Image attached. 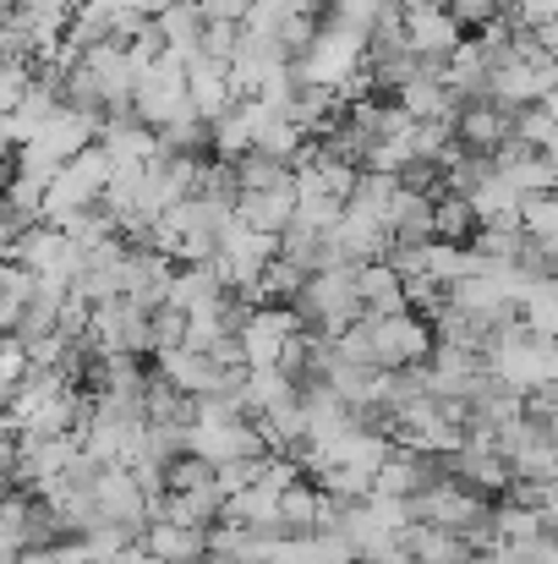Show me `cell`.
<instances>
[{"label":"cell","instance_id":"5","mask_svg":"<svg viewBox=\"0 0 558 564\" xmlns=\"http://www.w3.org/2000/svg\"><path fill=\"white\" fill-rule=\"evenodd\" d=\"M455 138L471 149V154H493L504 138H515V105L482 94V99H466L460 116H455Z\"/></svg>","mask_w":558,"mask_h":564},{"label":"cell","instance_id":"15","mask_svg":"<svg viewBox=\"0 0 558 564\" xmlns=\"http://www.w3.org/2000/svg\"><path fill=\"white\" fill-rule=\"evenodd\" d=\"M160 373L171 378L176 389H186V394H214V389H219V378H225V368H219L208 351L176 346V351H160Z\"/></svg>","mask_w":558,"mask_h":564},{"label":"cell","instance_id":"18","mask_svg":"<svg viewBox=\"0 0 558 564\" xmlns=\"http://www.w3.org/2000/svg\"><path fill=\"white\" fill-rule=\"evenodd\" d=\"M225 291H230V285L219 280L214 258H208V263H186V269H176V280H171V307H182V313H203V307H214Z\"/></svg>","mask_w":558,"mask_h":564},{"label":"cell","instance_id":"2","mask_svg":"<svg viewBox=\"0 0 558 564\" xmlns=\"http://www.w3.org/2000/svg\"><path fill=\"white\" fill-rule=\"evenodd\" d=\"M274 252H280V236H263V230H252V225H241V219L230 214L225 230H219L214 269H219V280H225L230 291H252L258 274H263V263H269Z\"/></svg>","mask_w":558,"mask_h":564},{"label":"cell","instance_id":"22","mask_svg":"<svg viewBox=\"0 0 558 564\" xmlns=\"http://www.w3.org/2000/svg\"><path fill=\"white\" fill-rule=\"evenodd\" d=\"M466 197H471V208H477V225H510V219H521V192L510 187L499 171H488Z\"/></svg>","mask_w":558,"mask_h":564},{"label":"cell","instance_id":"14","mask_svg":"<svg viewBox=\"0 0 558 564\" xmlns=\"http://www.w3.org/2000/svg\"><path fill=\"white\" fill-rule=\"evenodd\" d=\"M236 219L263 230V236H280L291 219H296V187H274V192H241L236 197Z\"/></svg>","mask_w":558,"mask_h":564},{"label":"cell","instance_id":"17","mask_svg":"<svg viewBox=\"0 0 558 564\" xmlns=\"http://www.w3.org/2000/svg\"><path fill=\"white\" fill-rule=\"evenodd\" d=\"M219 521H230V527H252V532H280V494L263 488V482H252V488H241V494L225 499ZM280 538H285V532H280Z\"/></svg>","mask_w":558,"mask_h":564},{"label":"cell","instance_id":"38","mask_svg":"<svg viewBox=\"0 0 558 564\" xmlns=\"http://www.w3.org/2000/svg\"><path fill=\"white\" fill-rule=\"evenodd\" d=\"M537 39H543V50H548V55L558 61V17H554V22H543V28H537Z\"/></svg>","mask_w":558,"mask_h":564},{"label":"cell","instance_id":"19","mask_svg":"<svg viewBox=\"0 0 558 564\" xmlns=\"http://www.w3.org/2000/svg\"><path fill=\"white\" fill-rule=\"evenodd\" d=\"M230 165H236V182H241V192L296 187V165H291V160H280V154H269V149H247V154H236Z\"/></svg>","mask_w":558,"mask_h":564},{"label":"cell","instance_id":"3","mask_svg":"<svg viewBox=\"0 0 558 564\" xmlns=\"http://www.w3.org/2000/svg\"><path fill=\"white\" fill-rule=\"evenodd\" d=\"M433 324L422 318V313H383V318H372V362L378 368H416V362H427L433 357Z\"/></svg>","mask_w":558,"mask_h":564},{"label":"cell","instance_id":"35","mask_svg":"<svg viewBox=\"0 0 558 564\" xmlns=\"http://www.w3.org/2000/svg\"><path fill=\"white\" fill-rule=\"evenodd\" d=\"M504 11H510V22H521V28H543V22L558 17V0H510Z\"/></svg>","mask_w":558,"mask_h":564},{"label":"cell","instance_id":"26","mask_svg":"<svg viewBox=\"0 0 558 564\" xmlns=\"http://www.w3.org/2000/svg\"><path fill=\"white\" fill-rule=\"evenodd\" d=\"M394 197H400V176H389V171H368V165H362V171H357V187H351V197H346V203L389 225Z\"/></svg>","mask_w":558,"mask_h":564},{"label":"cell","instance_id":"30","mask_svg":"<svg viewBox=\"0 0 558 564\" xmlns=\"http://www.w3.org/2000/svg\"><path fill=\"white\" fill-rule=\"evenodd\" d=\"M197 55H208V61L230 66V61L241 55V22H208V28H203V39H197Z\"/></svg>","mask_w":558,"mask_h":564},{"label":"cell","instance_id":"13","mask_svg":"<svg viewBox=\"0 0 558 564\" xmlns=\"http://www.w3.org/2000/svg\"><path fill=\"white\" fill-rule=\"evenodd\" d=\"M357 296H362V313L368 318H383V313H405L411 302H405V280L383 263V258H372V263H357Z\"/></svg>","mask_w":558,"mask_h":564},{"label":"cell","instance_id":"34","mask_svg":"<svg viewBox=\"0 0 558 564\" xmlns=\"http://www.w3.org/2000/svg\"><path fill=\"white\" fill-rule=\"evenodd\" d=\"M389 11V0H329V17L357 28V33H372V22Z\"/></svg>","mask_w":558,"mask_h":564},{"label":"cell","instance_id":"25","mask_svg":"<svg viewBox=\"0 0 558 564\" xmlns=\"http://www.w3.org/2000/svg\"><path fill=\"white\" fill-rule=\"evenodd\" d=\"M318 505H324V488H313V482H291V488L280 494V532H285V538L318 532Z\"/></svg>","mask_w":558,"mask_h":564},{"label":"cell","instance_id":"28","mask_svg":"<svg viewBox=\"0 0 558 564\" xmlns=\"http://www.w3.org/2000/svg\"><path fill=\"white\" fill-rule=\"evenodd\" d=\"M160 149H171V154H197V160H203V154L214 149V127H208L203 116L186 110V116H176V121L160 127Z\"/></svg>","mask_w":558,"mask_h":564},{"label":"cell","instance_id":"20","mask_svg":"<svg viewBox=\"0 0 558 564\" xmlns=\"http://www.w3.org/2000/svg\"><path fill=\"white\" fill-rule=\"evenodd\" d=\"M433 197L438 192L400 187L394 208H389V241H433Z\"/></svg>","mask_w":558,"mask_h":564},{"label":"cell","instance_id":"11","mask_svg":"<svg viewBox=\"0 0 558 564\" xmlns=\"http://www.w3.org/2000/svg\"><path fill=\"white\" fill-rule=\"evenodd\" d=\"M400 549L416 564H466L477 554L460 532H444V527H427V521H411V527L400 532Z\"/></svg>","mask_w":558,"mask_h":564},{"label":"cell","instance_id":"29","mask_svg":"<svg viewBox=\"0 0 558 564\" xmlns=\"http://www.w3.org/2000/svg\"><path fill=\"white\" fill-rule=\"evenodd\" d=\"M548 532V516L537 505H515V499H499V543H526Z\"/></svg>","mask_w":558,"mask_h":564},{"label":"cell","instance_id":"36","mask_svg":"<svg viewBox=\"0 0 558 564\" xmlns=\"http://www.w3.org/2000/svg\"><path fill=\"white\" fill-rule=\"evenodd\" d=\"M197 6L208 22H247V11H252V0H197Z\"/></svg>","mask_w":558,"mask_h":564},{"label":"cell","instance_id":"7","mask_svg":"<svg viewBox=\"0 0 558 564\" xmlns=\"http://www.w3.org/2000/svg\"><path fill=\"white\" fill-rule=\"evenodd\" d=\"M94 143H105V154H110L116 165H143V160L160 149V127H149L132 105H121V110H105Z\"/></svg>","mask_w":558,"mask_h":564},{"label":"cell","instance_id":"10","mask_svg":"<svg viewBox=\"0 0 558 564\" xmlns=\"http://www.w3.org/2000/svg\"><path fill=\"white\" fill-rule=\"evenodd\" d=\"M160 564H197L208 560V527H192V521H171V516H154L138 538Z\"/></svg>","mask_w":558,"mask_h":564},{"label":"cell","instance_id":"32","mask_svg":"<svg viewBox=\"0 0 558 564\" xmlns=\"http://www.w3.org/2000/svg\"><path fill=\"white\" fill-rule=\"evenodd\" d=\"M149 324H154V357H160V351H176V346H186L192 318H186L182 307H171V302H165V307H154V313H149Z\"/></svg>","mask_w":558,"mask_h":564},{"label":"cell","instance_id":"8","mask_svg":"<svg viewBox=\"0 0 558 564\" xmlns=\"http://www.w3.org/2000/svg\"><path fill=\"white\" fill-rule=\"evenodd\" d=\"M444 466H449L455 482H466V488H477V494H488V499H504V488H510V477H515L510 455H499V449H477V444L449 449Z\"/></svg>","mask_w":558,"mask_h":564},{"label":"cell","instance_id":"37","mask_svg":"<svg viewBox=\"0 0 558 564\" xmlns=\"http://www.w3.org/2000/svg\"><path fill=\"white\" fill-rule=\"evenodd\" d=\"M116 564H160V560H154V554H149L143 543H127V549L116 554Z\"/></svg>","mask_w":558,"mask_h":564},{"label":"cell","instance_id":"6","mask_svg":"<svg viewBox=\"0 0 558 564\" xmlns=\"http://www.w3.org/2000/svg\"><path fill=\"white\" fill-rule=\"evenodd\" d=\"M405 44L422 55V61H449L460 44H466V22L449 11V6H422V11H405Z\"/></svg>","mask_w":558,"mask_h":564},{"label":"cell","instance_id":"23","mask_svg":"<svg viewBox=\"0 0 558 564\" xmlns=\"http://www.w3.org/2000/svg\"><path fill=\"white\" fill-rule=\"evenodd\" d=\"M433 236H438V241H471V236H477V208H471L466 192L444 187L433 197Z\"/></svg>","mask_w":558,"mask_h":564},{"label":"cell","instance_id":"39","mask_svg":"<svg viewBox=\"0 0 558 564\" xmlns=\"http://www.w3.org/2000/svg\"><path fill=\"white\" fill-rule=\"evenodd\" d=\"M394 11H422V6H433V0H389Z\"/></svg>","mask_w":558,"mask_h":564},{"label":"cell","instance_id":"4","mask_svg":"<svg viewBox=\"0 0 558 564\" xmlns=\"http://www.w3.org/2000/svg\"><path fill=\"white\" fill-rule=\"evenodd\" d=\"M444 477H449L444 455H433V449H411V444H394V449H389V460H383V466H378V477H372V494L416 499V494L438 488Z\"/></svg>","mask_w":558,"mask_h":564},{"label":"cell","instance_id":"31","mask_svg":"<svg viewBox=\"0 0 558 564\" xmlns=\"http://www.w3.org/2000/svg\"><path fill=\"white\" fill-rule=\"evenodd\" d=\"M33 77H39L33 61H0V116H11V110L28 99Z\"/></svg>","mask_w":558,"mask_h":564},{"label":"cell","instance_id":"1","mask_svg":"<svg viewBox=\"0 0 558 564\" xmlns=\"http://www.w3.org/2000/svg\"><path fill=\"white\" fill-rule=\"evenodd\" d=\"M296 318L302 329H318V335H340L346 324L362 318V296H357V269L351 263H335L324 274H307V285L296 291Z\"/></svg>","mask_w":558,"mask_h":564},{"label":"cell","instance_id":"24","mask_svg":"<svg viewBox=\"0 0 558 564\" xmlns=\"http://www.w3.org/2000/svg\"><path fill=\"white\" fill-rule=\"evenodd\" d=\"M160 22V33H165V44L182 55V61H192L197 55V39H203V28H208V17H203V6L197 0H176L165 17H154Z\"/></svg>","mask_w":558,"mask_h":564},{"label":"cell","instance_id":"16","mask_svg":"<svg viewBox=\"0 0 558 564\" xmlns=\"http://www.w3.org/2000/svg\"><path fill=\"white\" fill-rule=\"evenodd\" d=\"M444 83H449L460 99H482V94L493 88V55H488L477 39H466V44L444 61Z\"/></svg>","mask_w":558,"mask_h":564},{"label":"cell","instance_id":"12","mask_svg":"<svg viewBox=\"0 0 558 564\" xmlns=\"http://www.w3.org/2000/svg\"><path fill=\"white\" fill-rule=\"evenodd\" d=\"M280 258H291L302 274H324V269L340 263L329 230H318V225H307V219H291V225L280 230Z\"/></svg>","mask_w":558,"mask_h":564},{"label":"cell","instance_id":"33","mask_svg":"<svg viewBox=\"0 0 558 564\" xmlns=\"http://www.w3.org/2000/svg\"><path fill=\"white\" fill-rule=\"evenodd\" d=\"M416 160V149H411V138H378V143H368V171H389V176H400L405 165Z\"/></svg>","mask_w":558,"mask_h":564},{"label":"cell","instance_id":"27","mask_svg":"<svg viewBox=\"0 0 558 564\" xmlns=\"http://www.w3.org/2000/svg\"><path fill=\"white\" fill-rule=\"evenodd\" d=\"M521 324L537 329V335H548V340H558V274L526 285V296H521Z\"/></svg>","mask_w":558,"mask_h":564},{"label":"cell","instance_id":"9","mask_svg":"<svg viewBox=\"0 0 558 564\" xmlns=\"http://www.w3.org/2000/svg\"><path fill=\"white\" fill-rule=\"evenodd\" d=\"M329 241H335V258L357 269V263H372V258H383V252H389V225L346 203V214L335 219Z\"/></svg>","mask_w":558,"mask_h":564},{"label":"cell","instance_id":"21","mask_svg":"<svg viewBox=\"0 0 558 564\" xmlns=\"http://www.w3.org/2000/svg\"><path fill=\"white\" fill-rule=\"evenodd\" d=\"M33 296H39V274L28 263H0V335H17Z\"/></svg>","mask_w":558,"mask_h":564}]
</instances>
